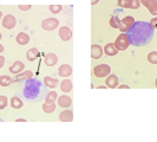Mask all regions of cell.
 I'll list each match as a JSON object with an SVG mask.
<instances>
[{
    "label": "cell",
    "mask_w": 157,
    "mask_h": 142,
    "mask_svg": "<svg viewBox=\"0 0 157 142\" xmlns=\"http://www.w3.org/2000/svg\"><path fill=\"white\" fill-rule=\"evenodd\" d=\"M130 44L135 46H145L150 44V41L154 38L155 29L148 22H136L131 26V29L126 32Z\"/></svg>",
    "instance_id": "cell-1"
},
{
    "label": "cell",
    "mask_w": 157,
    "mask_h": 142,
    "mask_svg": "<svg viewBox=\"0 0 157 142\" xmlns=\"http://www.w3.org/2000/svg\"><path fill=\"white\" fill-rule=\"evenodd\" d=\"M40 90H41V83L40 81L34 78L27 79L25 88H24V96L29 100H34L37 98L40 94Z\"/></svg>",
    "instance_id": "cell-2"
},
{
    "label": "cell",
    "mask_w": 157,
    "mask_h": 142,
    "mask_svg": "<svg viewBox=\"0 0 157 142\" xmlns=\"http://www.w3.org/2000/svg\"><path fill=\"white\" fill-rule=\"evenodd\" d=\"M113 44H115V46H116V49H117L118 51H124V50H126L128 47L131 45L128 34L124 33V32H122V33L118 36Z\"/></svg>",
    "instance_id": "cell-3"
},
{
    "label": "cell",
    "mask_w": 157,
    "mask_h": 142,
    "mask_svg": "<svg viewBox=\"0 0 157 142\" xmlns=\"http://www.w3.org/2000/svg\"><path fill=\"white\" fill-rule=\"evenodd\" d=\"M94 75L98 78H104V77H108L111 73V68L110 65L108 64H99L97 66L94 68Z\"/></svg>",
    "instance_id": "cell-4"
},
{
    "label": "cell",
    "mask_w": 157,
    "mask_h": 142,
    "mask_svg": "<svg viewBox=\"0 0 157 142\" xmlns=\"http://www.w3.org/2000/svg\"><path fill=\"white\" fill-rule=\"evenodd\" d=\"M135 23H136V20H135L134 17L126 16L125 18H123V19L121 20V25H119V29H118V30L121 32L126 33V32L131 29V26H132Z\"/></svg>",
    "instance_id": "cell-5"
},
{
    "label": "cell",
    "mask_w": 157,
    "mask_h": 142,
    "mask_svg": "<svg viewBox=\"0 0 157 142\" xmlns=\"http://www.w3.org/2000/svg\"><path fill=\"white\" fill-rule=\"evenodd\" d=\"M59 26V20L56 18H46L43 23H41V27L45 31H53Z\"/></svg>",
    "instance_id": "cell-6"
},
{
    "label": "cell",
    "mask_w": 157,
    "mask_h": 142,
    "mask_svg": "<svg viewBox=\"0 0 157 142\" xmlns=\"http://www.w3.org/2000/svg\"><path fill=\"white\" fill-rule=\"evenodd\" d=\"M17 24V19L13 14H6V16L2 18V27L6 29V30H12Z\"/></svg>",
    "instance_id": "cell-7"
},
{
    "label": "cell",
    "mask_w": 157,
    "mask_h": 142,
    "mask_svg": "<svg viewBox=\"0 0 157 142\" xmlns=\"http://www.w3.org/2000/svg\"><path fill=\"white\" fill-rule=\"evenodd\" d=\"M105 85L108 88H110V89H116V88L119 85V79L116 75H113V73H110L106 79H105Z\"/></svg>",
    "instance_id": "cell-8"
},
{
    "label": "cell",
    "mask_w": 157,
    "mask_h": 142,
    "mask_svg": "<svg viewBox=\"0 0 157 142\" xmlns=\"http://www.w3.org/2000/svg\"><path fill=\"white\" fill-rule=\"evenodd\" d=\"M57 101H58V105L60 108H63V109L70 108L71 105H72V98H71L70 96H67V95H63V96L58 97Z\"/></svg>",
    "instance_id": "cell-9"
},
{
    "label": "cell",
    "mask_w": 157,
    "mask_h": 142,
    "mask_svg": "<svg viewBox=\"0 0 157 142\" xmlns=\"http://www.w3.org/2000/svg\"><path fill=\"white\" fill-rule=\"evenodd\" d=\"M24 69H25V64H24L23 62H20V61H16L14 63L8 68V71H10L11 73H13V75H18V73L23 72Z\"/></svg>",
    "instance_id": "cell-10"
},
{
    "label": "cell",
    "mask_w": 157,
    "mask_h": 142,
    "mask_svg": "<svg viewBox=\"0 0 157 142\" xmlns=\"http://www.w3.org/2000/svg\"><path fill=\"white\" fill-rule=\"evenodd\" d=\"M59 37L64 41H69L72 38V30L67 26H62L59 30Z\"/></svg>",
    "instance_id": "cell-11"
},
{
    "label": "cell",
    "mask_w": 157,
    "mask_h": 142,
    "mask_svg": "<svg viewBox=\"0 0 157 142\" xmlns=\"http://www.w3.org/2000/svg\"><path fill=\"white\" fill-rule=\"evenodd\" d=\"M58 75H59L60 77L67 78L69 76L72 75V68H71L69 64H63V65H60V68L58 69Z\"/></svg>",
    "instance_id": "cell-12"
},
{
    "label": "cell",
    "mask_w": 157,
    "mask_h": 142,
    "mask_svg": "<svg viewBox=\"0 0 157 142\" xmlns=\"http://www.w3.org/2000/svg\"><path fill=\"white\" fill-rule=\"evenodd\" d=\"M104 51H103V47L101 45H97V44H94L91 45V57L94 59H99L103 56Z\"/></svg>",
    "instance_id": "cell-13"
},
{
    "label": "cell",
    "mask_w": 157,
    "mask_h": 142,
    "mask_svg": "<svg viewBox=\"0 0 157 142\" xmlns=\"http://www.w3.org/2000/svg\"><path fill=\"white\" fill-rule=\"evenodd\" d=\"M30 78H33V72L31 70L23 71L20 73L16 75V78L13 79V82H19V81H27Z\"/></svg>",
    "instance_id": "cell-14"
},
{
    "label": "cell",
    "mask_w": 157,
    "mask_h": 142,
    "mask_svg": "<svg viewBox=\"0 0 157 142\" xmlns=\"http://www.w3.org/2000/svg\"><path fill=\"white\" fill-rule=\"evenodd\" d=\"M16 41L19 44V45H26V44H29V43H30V37H29V34H27V33H25V32H20V33H18V34H17Z\"/></svg>",
    "instance_id": "cell-15"
},
{
    "label": "cell",
    "mask_w": 157,
    "mask_h": 142,
    "mask_svg": "<svg viewBox=\"0 0 157 142\" xmlns=\"http://www.w3.org/2000/svg\"><path fill=\"white\" fill-rule=\"evenodd\" d=\"M44 62L46 64L47 66H55L56 64L58 63V57L55 55V53H47L44 58Z\"/></svg>",
    "instance_id": "cell-16"
},
{
    "label": "cell",
    "mask_w": 157,
    "mask_h": 142,
    "mask_svg": "<svg viewBox=\"0 0 157 142\" xmlns=\"http://www.w3.org/2000/svg\"><path fill=\"white\" fill-rule=\"evenodd\" d=\"M103 51H104V53L106 56H116L118 53V50L116 49L115 44H112V43H108V44L104 46Z\"/></svg>",
    "instance_id": "cell-17"
},
{
    "label": "cell",
    "mask_w": 157,
    "mask_h": 142,
    "mask_svg": "<svg viewBox=\"0 0 157 142\" xmlns=\"http://www.w3.org/2000/svg\"><path fill=\"white\" fill-rule=\"evenodd\" d=\"M59 120L62 122H72L73 121V112L71 110H64L59 114Z\"/></svg>",
    "instance_id": "cell-18"
},
{
    "label": "cell",
    "mask_w": 157,
    "mask_h": 142,
    "mask_svg": "<svg viewBox=\"0 0 157 142\" xmlns=\"http://www.w3.org/2000/svg\"><path fill=\"white\" fill-rule=\"evenodd\" d=\"M38 57H39V50L36 49V47H32V49H30V50L26 52V58H27V61H30V62H34Z\"/></svg>",
    "instance_id": "cell-19"
},
{
    "label": "cell",
    "mask_w": 157,
    "mask_h": 142,
    "mask_svg": "<svg viewBox=\"0 0 157 142\" xmlns=\"http://www.w3.org/2000/svg\"><path fill=\"white\" fill-rule=\"evenodd\" d=\"M44 84L50 89H55L58 85V79L53 78V77H50V76H45L44 77Z\"/></svg>",
    "instance_id": "cell-20"
},
{
    "label": "cell",
    "mask_w": 157,
    "mask_h": 142,
    "mask_svg": "<svg viewBox=\"0 0 157 142\" xmlns=\"http://www.w3.org/2000/svg\"><path fill=\"white\" fill-rule=\"evenodd\" d=\"M73 89V85H72V82L70 79H64L60 83V90L64 91V93H70Z\"/></svg>",
    "instance_id": "cell-21"
},
{
    "label": "cell",
    "mask_w": 157,
    "mask_h": 142,
    "mask_svg": "<svg viewBox=\"0 0 157 142\" xmlns=\"http://www.w3.org/2000/svg\"><path fill=\"white\" fill-rule=\"evenodd\" d=\"M11 107H12V109H21L24 105V102L23 100H20L19 97H17V96H14V97H12L11 98Z\"/></svg>",
    "instance_id": "cell-22"
},
{
    "label": "cell",
    "mask_w": 157,
    "mask_h": 142,
    "mask_svg": "<svg viewBox=\"0 0 157 142\" xmlns=\"http://www.w3.org/2000/svg\"><path fill=\"white\" fill-rule=\"evenodd\" d=\"M12 83H13V78H11L10 76H7V75L0 76V87L6 88L8 85H11Z\"/></svg>",
    "instance_id": "cell-23"
},
{
    "label": "cell",
    "mask_w": 157,
    "mask_h": 142,
    "mask_svg": "<svg viewBox=\"0 0 157 142\" xmlns=\"http://www.w3.org/2000/svg\"><path fill=\"white\" fill-rule=\"evenodd\" d=\"M57 98H58V95L56 91H50V93H47L46 97H45V102L46 103H55L57 101Z\"/></svg>",
    "instance_id": "cell-24"
},
{
    "label": "cell",
    "mask_w": 157,
    "mask_h": 142,
    "mask_svg": "<svg viewBox=\"0 0 157 142\" xmlns=\"http://www.w3.org/2000/svg\"><path fill=\"white\" fill-rule=\"evenodd\" d=\"M56 110V104L55 103H44L43 104V111L46 114H51Z\"/></svg>",
    "instance_id": "cell-25"
},
{
    "label": "cell",
    "mask_w": 157,
    "mask_h": 142,
    "mask_svg": "<svg viewBox=\"0 0 157 142\" xmlns=\"http://www.w3.org/2000/svg\"><path fill=\"white\" fill-rule=\"evenodd\" d=\"M121 25V19L117 16H112L110 18V26L112 29H119Z\"/></svg>",
    "instance_id": "cell-26"
},
{
    "label": "cell",
    "mask_w": 157,
    "mask_h": 142,
    "mask_svg": "<svg viewBox=\"0 0 157 142\" xmlns=\"http://www.w3.org/2000/svg\"><path fill=\"white\" fill-rule=\"evenodd\" d=\"M148 62L151 64H157V51H151L148 55Z\"/></svg>",
    "instance_id": "cell-27"
},
{
    "label": "cell",
    "mask_w": 157,
    "mask_h": 142,
    "mask_svg": "<svg viewBox=\"0 0 157 142\" xmlns=\"http://www.w3.org/2000/svg\"><path fill=\"white\" fill-rule=\"evenodd\" d=\"M50 11L53 13V14H57V13H59L62 10H63V6L62 5H50Z\"/></svg>",
    "instance_id": "cell-28"
},
{
    "label": "cell",
    "mask_w": 157,
    "mask_h": 142,
    "mask_svg": "<svg viewBox=\"0 0 157 142\" xmlns=\"http://www.w3.org/2000/svg\"><path fill=\"white\" fill-rule=\"evenodd\" d=\"M148 10H149V12L151 14H154L155 17H157V0L150 5L149 7H148Z\"/></svg>",
    "instance_id": "cell-29"
},
{
    "label": "cell",
    "mask_w": 157,
    "mask_h": 142,
    "mask_svg": "<svg viewBox=\"0 0 157 142\" xmlns=\"http://www.w3.org/2000/svg\"><path fill=\"white\" fill-rule=\"evenodd\" d=\"M7 97L6 96H0V110H2V109H5L6 107H7Z\"/></svg>",
    "instance_id": "cell-30"
},
{
    "label": "cell",
    "mask_w": 157,
    "mask_h": 142,
    "mask_svg": "<svg viewBox=\"0 0 157 142\" xmlns=\"http://www.w3.org/2000/svg\"><path fill=\"white\" fill-rule=\"evenodd\" d=\"M141 6V0H130V7L131 10H137Z\"/></svg>",
    "instance_id": "cell-31"
},
{
    "label": "cell",
    "mask_w": 157,
    "mask_h": 142,
    "mask_svg": "<svg viewBox=\"0 0 157 142\" xmlns=\"http://www.w3.org/2000/svg\"><path fill=\"white\" fill-rule=\"evenodd\" d=\"M118 6L129 8L130 7V0H118Z\"/></svg>",
    "instance_id": "cell-32"
},
{
    "label": "cell",
    "mask_w": 157,
    "mask_h": 142,
    "mask_svg": "<svg viewBox=\"0 0 157 142\" xmlns=\"http://www.w3.org/2000/svg\"><path fill=\"white\" fill-rule=\"evenodd\" d=\"M156 0H141V5H143L144 7H149L150 5L152 4V2H155Z\"/></svg>",
    "instance_id": "cell-33"
},
{
    "label": "cell",
    "mask_w": 157,
    "mask_h": 142,
    "mask_svg": "<svg viewBox=\"0 0 157 142\" xmlns=\"http://www.w3.org/2000/svg\"><path fill=\"white\" fill-rule=\"evenodd\" d=\"M32 5H18V8L20 10V11H29V10H31Z\"/></svg>",
    "instance_id": "cell-34"
},
{
    "label": "cell",
    "mask_w": 157,
    "mask_h": 142,
    "mask_svg": "<svg viewBox=\"0 0 157 142\" xmlns=\"http://www.w3.org/2000/svg\"><path fill=\"white\" fill-rule=\"evenodd\" d=\"M4 64H5V57L0 55V69L4 66Z\"/></svg>",
    "instance_id": "cell-35"
},
{
    "label": "cell",
    "mask_w": 157,
    "mask_h": 142,
    "mask_svg": "<svg viewBox=\"0 0 157 142\" xmlns=\"http://www.w3.org/2000/svg\"><path fill=\"white\" fill-rule=\"evenodd\" d=\"M150 24H151L152 26H157V17H154V18L150 20Z\"/></svg>",
    "instance_id": "cell-36"
},
{
    "label": "cell",
    "mask_w": 157,
    "mask_h": 142,
    "mask_svg": "<svg viewBox=\"0 0 157 142\" xmlns=\"http://www.w3.org/2000/svg\"><path fill=\"white\" fill-rule=\"evenodd\" d=\"M118 89H129V85H126V84H122V85H118Z\"/></svg>",
    "instance_id": "cell-37"
},
{
    "label": "cell",
    "mask_w": 157,
    "mask_h": 142,
    "mask_svg": "<svg viewBox=\"0 0 157 142\" xmlns=\"http://www.w3.org/2000/svg\"><path fill=\"white\" fill-rule=\"evenodd\" d=\"M16 121L17 122H26V120H25V118H17Z\"/></svg>",
    "instance_id": "cell-38"
},
{
    "label": "cell",
    "mask_w": 157,
    "mask_h": 142,
    "mask_svg": "<svg viewBox=\"0 0 157 142\" xmlns=\"http://www.w3.org/2000/svg\"><path fill=\"white\" fill-rule=\"evenodd\" d=\"M98 1H99V0H91V5H96V4H98Z\"/></svg>",
    "instance_id": "cell-39"
},
{
    "label": "cell",
    "mask_w": 157,
    "mask_h": 142,
    "mask_svg": "<svg viewBox=\"0 0 157 142\" xmlns=\"http://www.w3.org/2000/svg\"><path fill=\"white\" fill-rule=\"evenodd\" d=\"M1 52H4V45L0 44V53H1Z\"/></svg>",
    "instance_id": "cell-40"
},
{
    "label": "cell",
    "mask_w": 157,
    "mask_h": 142,
    "mask_svg": "<svg viewBox=\"0 0 157 142\" xmlns=\"http://www.w3.org/2000/svg\"><path fill=\"white\" fill-rule=\"evenodd\" d=\"M105 88H108V87H106V85H99L98 89H105Z\"/></svg>",
    "instance_id": "cell-41"
},
{
    "label": "cell",
    "mask_w": 157,
    "mask_h": 142,
    "mask_svg": "<svg viewBox=\"0 0 157 142\" xmlns=\"http://www.w3.org/2000/svg\"><path fill=\"white\" fill-rule=\"evenodd\" d=\"M155 85H156V88H157V78L155 79Z\"/></svg>",
    "instance_id": "cell-42"
},
{
    "label": "cell",
    "mask_w": 157,
    "mask_h": 142,
    "mask_svg": "<svg viewBox=\"0 0 157 142\" xmlns=\"http://www.w3.org/2000/svg\"><path fill=\"white\" fill-rule=\"evenodd\" d=\"M1 18H2V13H1V12H0V19H1Z\"/></svg>",
    "instance_id": "cell-43"
},
{
    "label": "cell",
    "mask_w": 157,
    "mask_h": 142,
    "mask_svg": "<svg viewBox=\"0 0 157 142\" xmlns=\"http://www.w3.org/2000/svg\"><path fill=\"white\" fill-rule=\"evenodd\" d=\"M1 38H2V34H1V33H0V40H1Z\"/></svg>",
    "instance_id": "cell-44"
}]
</instances>
